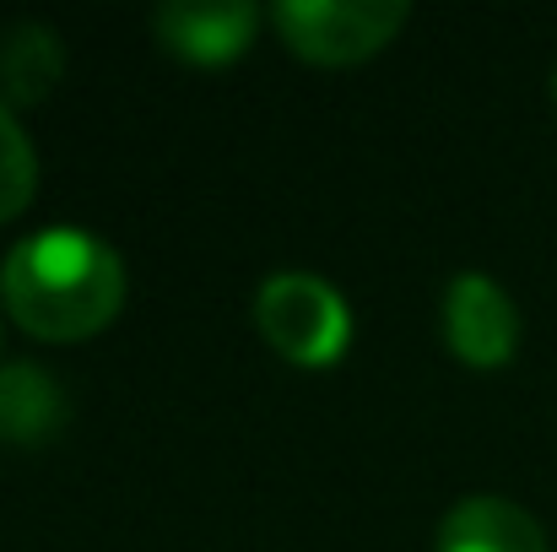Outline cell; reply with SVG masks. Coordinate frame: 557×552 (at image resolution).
I'll return each instance as SVG.
<instances>
[{"label": "cell", "mask_w": 557, "mask_h": 552, "mask_svg": "<svg viewBox=\"0 0 557 552\" xmlns=\"http://www.w3.org/2000/svg\"><path fill=\"white\" fill-rule=\"evenodd\" d=\"M125 304V260L82 228H44L11 244L0 309L38 342H87Z\"/></svg>", "instance_id": "1"}, {"label": "cell", "mask_w": 557, "mask_h": 552, "mask_svg": "<svg viewBox=\"0 0 557 552\" xmlns=\"http://www.w3.org/2000/svg\"><path fill=\"white\" fill-rule=\"evenodd\" d=\"M255 326L271 342V353H282L298 368H331L352 347V309L342 304L331 282L304 277V271H282L260 282Z\"/></svg>", "instance_id": "2"}, {"label": "cell", "mask_w": 557, "mask_h": 552, "mask_svg": "<svg viewBox=\"0 0 557 552\" xmlns=\"http://www.w3.org/2000/svg\"><path fill=\"white\" fill-rule=\"evenodd\" d=\"M400 0H282L271 5V27L298 60L314 65H358L379 54L406 27Z\"/></svg>", "instance_id": "3"}, {"label": "cell", "mask_w": 557, "mask_h": 552, "mask_svg": "<svg viewBox=\"0 0 557 552\" xmlns=\"http://www.w3.org/2000/svg\"><path fill=\"white\" fill-rule=\"evenodd\" d=\"M444 342L460 364L471 368H504L520 347V309L515 298L482 277V271H466L449 282L444 293Z\"/></svg>", "instance_id": "4"}, {"label": "cell", "mask_w": 557, "mask_h": 552, "mask_svg": "<svg viewBox=\"0 0 557 552\" xmlns=\"http://www.w3.org/2000/svg\"><path fill=\"white\" fill-rule=\"evenodd\" d=\"M260 22H265V11L249 5V0H169L152 16L158 44L174 60H189V65H227V60H238L255 44Z\"/></svg>", "instance_id": "5"}, {"label": "cell", "mask_w": 557, "mask_h": 552, "mask_svg": "<svg viewBox=\"0 0 557 552\" xmlns=\"http://www.w3.org/2000/svg\"><path fill=\"white\" fill-rule=\"evenodd\" d=\"M433 552H553L536 515L509 499H466L438 520Z\"/></svg>", "instance_id": "6"}, {"label": "cell", "mask_w": 557, "mask_h": 552, "mask_svg": "<svg viewBox=\"0 0 557 552\" xmlns=\"http://www.w3.org/2000/svg\"><path fill=\"white\" fill-rule=\"evenodd\" d=\"M65 76V44L44 22H16L0 33V103L33 109L44 103Z\"/></svg>", "instance_id": "7"}, {"label": "cell", "mask_w": 557, "mask_h": 552, "mask_svg": "<svg viewBox=\"0 0 557 552\" xmlns=\"http://www.w3.org/2000/svg\"><path fill=\"white\" fill-rule=\"evenodd\" d=\"M71 406L65 390L33 364H11L0 368V444H49L60 439Z\"/></svg>", "instance_id": "8"}, {"label": "cell", "mask_w": 557, "mask_h": 552, "mask_svg": "<svg viewBox=\"0 0 557 552\" xmlns=\"http://www.w3.org/2000/svg\"><path fill=\"white\" fill-rule=\"evenodd\" d=\"M38 189V158H33V142L22 136L16 114L0 103V222L22 217L27 200Z\"/></svg>", "instance_id": "9"}, {"label": "cell", "mask_w": 557, "mask_h": 552, "mask_svg": "<svg viewBox=\"0 0 557 552\" xmlns=\"http://www.w3.org/2000/svg\"><path fill=\"white\" fill-rule=\"evenodd\" d=\"M553 103H557V65H553Z\"/></svg>", "instance_id": "10"}]
</instances>
